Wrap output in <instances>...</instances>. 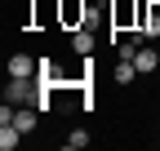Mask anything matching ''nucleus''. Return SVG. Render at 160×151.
Segmentation results:
<instances>
[{"instance_id":"1","label":"nucleus","mask_w":160,"mask_h":151,"mask_svg":"<svg viewBox=\"0 0 160 151\" xmlns=\"http://www.w3.org/2000/svg\"><path fill=\"white\" fill-rule=\"evenodd\" d=\"M133 31L160 36V0H151V5H133Z\"/></svg>"},{"instance_id":"9","label":"nucleus","mask_w":160,"mask_h":151,"mask_svg":"<svg viewBox=\"0 0 160 151\" xmlns=\"http://www.w3.org/2000/svg\"><path fill=\"white\" fill-rule=\"evenodd\" d=\"M138 36H142V31H138ZM138 36H129V40H120V45H116V58H125V62L138 58Z\"/></svg>"},{"instance_id":"6","label":"nucleus","mask_w":160,"mask_h":151,"mask_svg":"<svg viewBox=\"0 0 160 151\" xmlns=\"http://www.w3.org/2000/svg\"><path fill=\"white\" fill-rule=\"evenodd\" d=\"M18 142H22V129L18 124H0V151H13Z\"/></svg>"},{"instance_id":"7","label":"nucleus","mask_w":160,"mask_h":151,"mask_svg":"<svg viewBox=\"0 0 160 151\" xmlns=\"http://www.w3.org/2000/svg\"><path fill=\"white\" fill-rule=\"evenodd\" d=\"M36 80H40V85H49V89L58 85V67H53V58H40V67H36Z\"/></svg>"},{"instance_id":"8","label":"nucleus","mask_w":160,"mask_h":151,"mask_svg":"<svg viewBox=\"0 0 160 151\" xmlns=\"http://www.w3.org/2000/svg\"><path fill=\"white\" fill-rule=\"evenodd\" d=\"M133 67L142 71V76H151V71L160 67V58H156V49H138V58H133Z\"/></svg>"},{"instance_id":"11","label":"nucleus","mask_w":160,"mask_h":151,"mask_svg":"<svg viewBox=\"0 0 160 151\" xmlns=\"http://www.w3.org/2000/svg\"><path fill=\"white\" fill-rule=\"evenodd\" d=\"M62 147H67V151H80V147H89V134H85V129H76V134H67V138H62Z\"/></svg>"},{"instance_id":"3","label":"nucleus","mask_w":160,"mask_h":151,"mask_svg":"<svg viewBox=\"0 0 160 151\" xmlns=\"http://www.w3.org/2000/svg\"><path fill=\"white\" fill-rule=\"evenodd\" d=\"M36 120H40V107H36V102H31V107H13V124L22 129V134H31Z\"/></svg>"},{"instance_id":"4","label":"nucleus","mask_w":160,"mask_h":151,"mask_svg":"<svg viewBox=\"0 0 160 151\" xmlns=\"http://www.w3.org/2000/svg\"><path fill=\"white\" fill-rule=\"evenodd\" d=\"M71 49L80 53V58H89V53H93V36H89L85 27H76V31H71Z\"/></svg>"},{"instance_id":"2","label":"nucleus","mask_w":160,"mask_h":151,"mask_svg":"<svg viewBox=\"0 0 160 151\" xmlns=\"http://www.w3.org/2000/svg\"><path fill=\"white\" fill-rule=\"evenodd\" d=\"M58 18H62V22L76 31V27L89 22V9H85V0H62V5H58Z\"/></svg>"},{"instance_id":"5","label":"nucleus","mask_w":160,"mask_h":151,"mask_svg":"<svg viewBox=\"0 0 160 151\" xmlns=\"http://www.w3.org/2000/svg\"><path fill=\"white\" fill-rule=\"evenodd\" d=\"M36 67L40 62H31L27 53H13V58H9V76H36Z\"/></svg>"},{"instance_id":"10","label":"nucleus","mask_w":160,"mask_h":151,"mask_svg":"<svg viewBox=\"0 0 160 151\" xmlns=\"http://www.w3.org/2000/svg\"><path fill=\"white\" fill-rule=\"evenodd\" d=\"M133 76H138V67H133V62H125V58L116 62V85H133Z\"/></svg>"}]
</instances>
